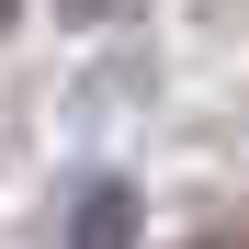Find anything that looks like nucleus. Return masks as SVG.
Returning <instances> with one entry per match:
<instances>
[{"label":"nucleus","mask_w":249,"mask_h":249,"mask_svg":"<svg viewBox=\"0 0 249 249\" xmlns=\"http://www.w3.org/2000/svg\"><path fill=\"white\" fill-rule=\"evenodd\" d=\"M215 249H249V238H215Z\"/></svg>","instance_id":"obj_3"},{"label":"nucleus","mask_w":249,"mask_h":249,"mask_svg":"<svg viewBox=\"0 0 249 249\" xmlns=\"http://www.w3.org/2000/svg\"><path fill=\"white\" fill-rule=\"evenodd\" d=\"M68 12H102V0H68Z\"/></svg>","instance_id":"obj_2"},{"label":"nucleus","mask_w":249,"mask_h":249,"mask_svg":"<svg viewBox=\"0 0 249 249\" xmlns=\"http://www.w3.org/2000/svg\"><path fill=\"white\" fill-rule=\"evenodd\" d=\"M68 249H136V181H79V204H68Z\"/></svg>","instance_id":"obj_1"}]
</instances>
